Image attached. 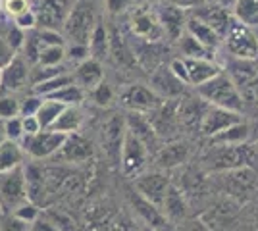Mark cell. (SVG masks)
Here are the masks:
<instances>
[{
  "label": "cell",
  "mask_w": 258,
  "mask_h": 231,
  "mask_svg": "<svg viewBox=\"0 0 258 231\" xmlns=\"http://www.w3.org/2000/svg\"><path fill=\"white\" fill-rule=\"evenodd\" d=\"M195 89H197V95L203 100H206L210 106L226 108V110L237 112V114H241L245 108V100H243L241 91L224 69Z\"/></svg>",
  "instance_id": "obj_1"
},
{
  "label": "cell",
  "mask_w": 258,
  "mask_h": 231,
  "mask_svg": "<svg viewBox=\"0 0 258 231\" xmlns=\"http://www.w3.org/2000/svg\"><path fill=\"white\" fill-rule=\"evenodd\" d=\"M97 20L95 0H74V6L68 14L64 27H62L64 37L70 43L89 44Z\"/></svg>",
  "instance_id": "obj_2"
},
{
  "label": "cell",
  "mask_w": 258,
  "mask_h": 231,
  "mask_svg": "<svg viewBox=\"0 0 258 231\" xmlns=\"http://www.w3.org/2000/svg\"><path fill=\"white\" fill-rule=\"evenodd\" d=\"M29 198L23 166L10 172H0V214H12Z\"/></svg>",
  "instance_id": "obj_3"
},
{
  "label": "cell",
  "mask_w": 258,
  "mask_h": 231,
  "mask_svg": "<svg viewBox=\"0 0 258 231\" xmlns=\"http://www.w3.org/2000/svg\"><path fill=\"white\" fill-rule=\"evenodd\" d=\"M224 46L233 58L243 60H254L258 58V35L252 27H248L241 22H233L224 37Z\"/></svg>",
  "instance_id": "obj_4"
},
{
  "label": "cell",
  "mask_w": 258,
  "mask_h": 231,
  "mask_svg": "<svg viewBox=\"0 0 258 231\" xmlns=\"http://www.w3.org/2000/svg\"><path fill=\"white\" fill-rule=\"evenodd\" d=\"M66 133L54 131V129H43V131L35 133V135H23L20 141L25 154H29L31 158H50L60 150V146L66 141Z\"/></svg>",
  "instance_id": "obj_5"
},
{
  "label": "cell",
  "mask_w": 258,
  "mask_h": 231,
  "mask_svg": "<svg viewBox=\"0 0 258 231\" xmlns=\"http://www.w3.org/2000/svg\"><path fill=\"white\" fill-rule=\"evenodd\" d=\"M72 6L74 0H37L33 8L37 14V27L62 31Z\"/></svg>",
  "instance_id": "obj_6"
},
{
  "label": "cell",
  "mask_w": 258,
  "mask_h": 231,
  "mask_svg": "<svg viewBox=\"0 0 258 231\" xmlns=\"http://www.w3.org/2000/svg\"><path fill=\"white\" fill-rule=\"evenodd\" d=\"M31 75V64L23 58V54H16L8 66L0 69V93L10 95L18 93L29 85Z\"/></svg>",
  "instance_id": "obj_7"
},
{
  "label": "cell",
  "mask_w": 258,
  "mask_h": 231,
  "mask_svg": "<svg viewBox=\"0 0 258 231\" xmlns=\"http://www.w3.org/2000/svg\"><path fill=\"white\" fill-rule=\"evenodd\" d=\"M191 16L203 20L205 23H208L216 33L220 35V39L224 41L227 29L231 27V23L235 22L233 18V12L229 10L227 6H222V4H214V2H206V4H197L191 8L189 12Z\"/></svg>",
  "instance_id": "obj_8"
},
{
  "label": "cell",
  "mask_w": 258,
  "mask_h": 231,
  "mask_svg": "<svg viewBox=\"0 0 258 231\" xmlns=\"http://www.w3.org/2000/svg\"><path fill=\"white\" fill-rule=\"evenodd\" d=\"M145 162H147V144L127 129L121 143V152H119V164L123 174L127 176L139 174Z\"/></svg>",
  "instance_id": "obj_9"
},
{
  "label": "cell",
  "mask_w": 258,
  "mask_h": 231,
  "mask_svg": "<svg viewBox=\"0 0 258 231\" xmlns=\"http://www.w3.org/2000/svg\"><path fill=\"white\" fill-rule=\"evenodd\" d=\"M131 31L135 37H139L147 43H158L166 37L156 18V12H149L145 8H139L131 14Z\"/></svg>",
  "instance_id": "obj_10"
},
{
  "label": "cell",
  "mask_w": 258,
  "mask_h": 231,
  "mask_svg": "<svg viewBox=\"0 0 258 231\" xmlns=\"http://www.w3.org/2000/svg\"><path fill=\"white\" fill-rule=\"evenodd\" d=\"M254 152L247 144H222L214 156L210 158V164L216 170H231V168H239L248 162H252Z\"/></svg>",
  "instance_id": "obj_11"
},
{
  "label": "cell",
  "mask_w": 258,
  "mask_h": 231,
  "mask_svg": "<svg viewBox=\"0 0 258 231\" xmlns=\"http://www.w3.org/2000/svg\"><path fill=\"white\" fill-rule=\"evenodd\" d=\"M121 102L131 112H151L160 106L164 99H160L151 87L145 85H129L121 91Z\"/></svg>",
  "instance_id": "obj_12"
},
{
  "label": "cell",
  "mask_w": 258,
  "mask_h": 231,
  "mask_svg": "<svg viewBox=\"0 0 258 231\" xmlns=\"http://www.w3.org/2000/svg\"><path fill=\"white\" fill-rule=\"evenodd\" d=\"M226 73L235 83L239 91L241 89H254L258 81V58L254 60H243V58H233L229 56Z\"/></svg>",
  "instance_id": "obj_13"
},
{
  "label": "cell",
  "mask_w": 258,
  "mask_h": 231,
  "mask_svg": "<svg viewBox=\"0 0 258 231\" xmlns=\"http://www.w3.org/2000/svg\"><path fill=\"white\" fill-rule=\"evenodd\" d=\"M151 89L160 99H177L185 91V83L173 75L170 66H160L151 75Z\"/></svg>",
  "instance_id": "obj_14"
},
{
  "label": "cell",
  "mask_w": 258,
  "mask_h": 231,
  "mask_svg": "<svg viewBox=\"0 0 258 231\" xmlns=\"http://www.w3.org/2000/svg\"><path fill=\"white\" fill-rule=\"evenodd\" d=\"M156 18L160 22L164 35L170 39V41H177L181 33L185 31V22H187V16L185 12L175 6V4H160L156 8Z\"/></svg>",
  "instance_id": "obj_15"
},
{
  "label": "cell",
  "mask_w": 258,
  "mask_h": 231,
  "mask_svg": "<svg viewBox=\"0 0 258 231\" xmlns=\"http://www.w3.org/2000/svg\"><path fill=\"white\" fill-rule=\"evenodd\" d=\"M168 187H170V183L162 174H147V176H141L135 179L137 193L147 200H151L152 204L158 206V208H162V204H164Z\"/></svg>",
  "instance_id": "obj_16"
},
{
  "label": "cell",
  "mask_w": 258,
  "mask_h": 231,
  "mask_svg": "<svg viewBox=\"0 0 258 231\" xmlns=\"http://www.w3.org/2000/svg\"><path fill=\"white\" fill-rule=\"evenodd\" d=\"M241 114L231 110H226V108H218V106H210L208 112L203 118V123H201V131L205 133L206 137H216L218 133L226 131L227 127H231L233 123L241 121L239 118Z\"/></svg>",
  "instance_id": "obj_17"
},
{
  "label": "cell",
  "mask_w": 258,
  "mask_h": 231,
  "mask_svg": "<svg viewBox=\"0 0 258 231\" xmlns=\"http://www.w3.org/2000/svg\"><path fill=\"white\" fill-rule=\"evenodd\" d=\"M91 154H93L91 143L85 137H81L79 133H70L60 150L54 154V158L62 162H85Z\"/></svg>",
  "instance_id": "obj_18"
},
{
  "label": "cell",
  "mask_w": 258,
  "mask_h": 231,
  "mask_svg": "<svg viewBox=\"0 0 258 231\" xmlns=\"http://www.w3.org/2000/svg\"><path fill=\"white\" fill-rule=\"evenodd\" d=\"M74 79L81 89H91L93 91L98 83L104 81V69H102L100 60L89 56L87 60L79 62L76 66V71H74Z\"/></svg>",
  "instance_id": "obj_19"
},
{
  "label": "cell",
  "mask_w": 258,
  "mask_h": 231,
  "mask_svg": "<svg viewBox=\"0 0 258 231\" xmlns=\"http://www.w3.org/2000/svg\"><path fill=\"white\" fill-rule=\"evenodd\" d=\"M185 66H187V73H189V85L199 87L205 81L212 79L222 71V67L216 64L214 60H206V58H183Z\"/></svg>",
  "instance_id": "obj_20"
},
{
  "label": "cell",
  "mask_w": 258,
  "mask_h": 231,
  "mask_svg": "<svg viewBox=\"0 0 258 231\" xmlns=\"http://www.w3.org/2000/svg\"><path fill=\"white\" fill-rule=\"evenodd\" d=\"M185 31H189L197 41H201L205 46H208V48H210V50H214V52H216V48L220 46V43H222L220 35L216 33L208 23H205L203 20H199V18H195V16H191V14L187 16Z\"/></svg>",
  "instance_id": "obj_21"
},
{
  "label": "cell",
  "mask_w": 258,
  "mask_h": 231,
  "mask_svg": "<svg viewBox=\"0 0 258 231\" xmlns=\"http://www.w3.org/2000/svg\"><path fill=\"white\" fill-rule=\"evenodd\" d=\"M210 108V104L206 102V100H195V99H185L179 102V106H177V120L183 121V123H187V125H191V123H203V118H205V114L208 112Z\"/></svg>",
  "instance_id": "obj_22"
},
{
  "label": "cell",
  "mask_w": 258,
  "mask_h": 231,
  "mask_svg": "<svg viewBox=\"0 0 258 231\" xmlns=\"http://www.w3.org/2000/svg\"><path fill=\"white\" fill-rule=\"evenodd\" d=\"M125 127H127L135 137H139L141 141L147 144V148H149V144L156 143V131H154V127H152L151 120L145 118L141 112H131V114H129L127 121H125Z\"/></svg>",
  "instance_id": "obj_23"
},
{
  "label": "cell",
  "mask_w": 258,
  "mask_h": 231,
  "mask_svg": "<svg viewBox=\"0 0 258 231\" xmlns=\"http://www.w3.org/2000/svg\"><path fill=\"white\" fill-rule=\"evenodd\" d=\"M89 52L97 60H104L110 54V31H108V27L100 18L97 20V25H95V29L91 33Z\"/></svg>",
  "instance_id": "obj_24"
},
{
  "label": "cell",
  "mask_w": 258,
  "mask_h": 231,
  "mask_svg": "<svg viewBox=\"0 0 258 231\" xmlns=\"http://www.w3.org/2000/svg\"><path fill=\"white\" fill-rule=\"evenodd\" d=\"M23 154L25 150L22 148L20 141L6 139L0 144V172H10L14 168L23 166Z\"/></svg>",
  "instance_id": "obj_25"
},
{
  "label": "cell",
  "mask_w": 258,
  "mask_h": 231,
  "mask_svg": "<svg viewBox=\"0 0 258 231\" xmlns=\"http://www.w3.org/2000/svg\"><path fill=\"white\" fill-rule=\"evenodd\" d=\"M177 44H179V52L183 54L181 58H206V60H214V50H210L201 41H197L189 31H183L181 37L177 39Z\"/></svg>",
  "instance_id": "obj_26"
},
{
  "label": "cell",
  "mask_w": 258,
  "mask_h": 231,
  "mask_svg": "<svg viewBox=\"0 0 258 231\" xmlns=\"http://www.w3.org/2000/svg\"><path fill=\"white\" fill-rule=\"evenodd\" d=\"M81 123H83V114L79 110V106H66L64 110H62V114L58 116V120L54 121V125L50 129L70 135V133L79 131Z\"/></svg>",
  "instance_id": "obj_27"
},
{
  "label": "cell",
  "mask_w": 258,
  "mask_h": 231,
  "mask_svg": "<svg viewBox=\"0 0 258 231\" xmlns=\"http://www.w3.org/2000/svg\"><path fill=\"white\" fill-rule=\"evenodd\" d=\"M131 200H133V206H135V210L139 212V216L147 221L151 227H154V229H156V227L166 225V218L162 216L160 208H158V206H154L151 200H147L145 197H141L139 193L131 198Z\"/></svg>",
  "instance_id": "obj_28"
},
{
  "label": "cell",
  "mask_w": 258,
  "mask_h": 231,
  "mask_svg": "<svg viewBox=\"0 0 258 231\" xmlns=\"http://www.w3.org/2000/svg\"><path fill=\"white\" fill-rule=\"evenodd\" d=\"M250 137V127L245 121H237L231 127H227L226 131L218 133L212 137V143L218 144H245Z\"/></svg>",
  "instance_id": "obj_29"
},
{
  "label": "cell",
  "mask_w": 258,
  "mask_h": 231,
  "mask_svg": "<svg viewBox=\"0 0 258 231\" xmlns=\"http://www.w3.org/2000/svg\"><path fill=\"white\" fill-rule=\"evenodd\" d=\"M231 12L237 22L245 23L252 29L258 27V0H235Z\"/></svg>",
  "instance_id": "obj_30"
},
{
  "label": "cell",
  "mask_w": 258,
  "mask_h": 231,
  "mask_svg": "<svg viewBox=\"0 0 258 231\" xmlns=\"http://www.w3.org/2000/svg\"><path fill=\"white\" fill-rule=\"evenodd\" d=\"M72 83H76V79H74V73L68 71V73H60V75L46 79V81H43V83L33 85L31 91L35 93V95H39V97L46 99V97H50L52 93L60 91V89L66 87V85H72Z\"/></svg>",
  "instance_id": "obj_31"
},
{
  "label": "cell",
  "mask_w": 258,
  "mask_h": 231,
  "mask_svg": "<svg viewBox=\"0 0 258 231\" xmlns=\"http://www.w3.org/2000/svg\"><path fill=\"white\" fill-rule=\"evenodd\" d=\"M46 99H52L60 104H64V106H79L85 99V89H81L77 83H72V85H66L60 91L52 93Z\"/></svg>",
  "instance_id": "obj_32"
},
{
  "label": "cell",
  "mask_w": 258,
  "mask_h": 231,
  "mask_svg": "<svg viewBox=\"0 0 258 231\" xmlns=\"http://www.w3.org/2000/svg\"><path fill=\"white\" fill-rule=\"evenodd\" d=\"M64 108H66L64 104H60V102H56V100L44 99L39 112H37V120L41 123V127H43V129H50L54 125V121L58 120V116L62 114Z\"/></svg>",
  "instance_id": "obj_33"
},
{
  "label": "cell",
  "mask_w": 258,
  "mask_h": 231,
  "mask_svg": "<svg viewBox=\"0 0 258 231\" xmlns=\"http://www.w3.org/2000/svg\"><path fill=\"white\" fill-rule=\"evenodd\" d=\"M162 208L166 210V214L172 216V218H181L183 214H185V202H183L181 193L175 187H172V185L168 187V193H166Z\"/></svg>",
  "instance_id": "obj_34"
},
{
  "label": "cell",
  "mask_w": 258,
  "mask_h": 231,
  "mask_svg": "<svg viewBox=\"0 0 258 231\" xmlns=\"http://www.w3.org/2000/svg\"><path fill=\"white\" fill-rule=\"evenodd\" d=\"M66 60V46L62 44H48L39 54V66H60Z\"/></svg>",
  "instance_id": "obj_35"
},
{
  "label": "cell",
  "mask_w": 258,
  "mask_h": 231,
  "mask_svg": "<svg viewBox=\"0 0 258 231\" xmlns=\"http://www.w3.org/2000/svg\"><path fill=\"white\" fill-rule=\"evenodd\" d=\"M187 156V146L185 144H170L166 148H162L158 154V162L166 168H172L175 164H181Z\"/></svg>",
  "instance_id": "obj_36"
},
{
  "label": "cell",
  "mask_w": 258,
  "mask_h": 231,
  "mask_svg": "<svg viewBox=\"0 0 258 231\" xmlns=\"http://www.w3.org/2000/svg\"><path fill=\"white\" fill-rule=\"evenodd\" d=\"M20 116V100L12 95L0 97V120H10Z\"/></svg>",
  "instance_id": "obj_37"
},
{
  "label": "cell",
  "mask_w": 258,
  "mask_h": 231,
  "mask_svg": "<svg viewBox=\"0 0 258 231\" xmlns=\"http://www.w3.org/2000/svg\"><path fill=\"white\" fill-rule=\"evenodd\" d=\"M16 218H20L22 221H25V223H33V221L39 218V206L33 202L31 198H27L23 204H20L18 208L12 212Z\"/></svg>",
  "instance_id": "obj_38"
},
{
  "label": "cell",
  "mask_w": 258,
  "mask_h": 231,
  "mask_svg": "<svg viewBox=\"0 0 258 231\" xmlns=\"http://www.w3.org/2000/svg\"><path fill=\"white\" fill-rule=\"evenodd\" d=\"M43 97H39V95H35L31 93L29 97H25V99L20 100V116L25 118V116H37V112L41 108V104H43Z\"/></svg>",
  "instance_id": "obj_39"
},
{
  "label": "cell",
  "mask_w": 258,
  "mask_h": 231,
  "mask_svg": "<svg viewBox=\"0 0 258 231\" xmlns=\"http://www.w3.org/2000/svg\"><path fill=\"white\" fill-rule=\"evenodd\" d=\"M4 131H6V137L12 139V141H22L25 131H23V120L22 116H16V118H10V120H4Z\"/></svg>",
  "instance_id": "obj_40"
},
{
  "label": "cell",
  "mask_w": 258,
  "mask_h": 231,
  "mask_svg": "<svg viewBox=\"0 0 258 231\" xmlns=\"http://www.w3.org/2000/svg\"><path fill=\"white\" fill-rule=\"evenodd\" d=\"M93 100L97 102L98 106H108L112 100H114V91L108 85L106 81L98 83L97 87L93 89Z\"/></svg>",
  "instance_id": "obj_41"
},
{
  "label": "cell",
  "mask_w": 258,
  "mask_h": 231,
  "mask_svg": "<svg viewBox=\"0 0 258 231\" xmlns=\"http://www.w3.org/2000/svg\"><path fill=\"white\" fill-rule=\"evenodd\" d=\"M16 54H18V52H16V50L12 48V44L8 43V39H6V35H4V29H2V22H0V69L4 66H8Z\"/></svg>",
  "instance_id": "obj_42"
},
{
  "label": "cell",
  "mask_w": 258,
  "mask_h": 231,
  "mask_svg": "<svg viewBox=\"0 0 258 231\" xmlns=\"http://www.w3.org/2000/svg\"><path fill=\"white\" fill-rule=\"evenodd\" d=\"M31 4L29 0H2V12L6 14V18H16L18 14L29 10Z\"/></svg>",
  "instance_id": "obj_43"
},
{
  "label": "cell",
  "mask_w": 258,
  "mask_h": 231,
  "mask_svg": "<svg viewBox=\"0 0 258 231\" xmlns=\"http://www.w3.org/2000/svg\"><path fill=\"white\" fill-rule=\"evenodd\" d=\"M89 44H77V43H72L68 48H66V58L70 60V62H74V64H79V62H83L89 58Z\"/></svg>",
  "instance_id": "obj_44"
},
{
  "label": "cell",
  "mask_w": 258,
  "mask_h": 231,
  "mask_svg": "<svg viewBox=\"0 0 258 231\" xmlns=\"http://www.w3.org/2000/svg\"><path fill=\"white\" fill-rule=\"evenodd\" d=\"M0 231H27V223L14 214H0Z\"/></svg>",
  "instance_id": "obj_45"
},
{
  "label": "cell",
  "mask_w": 258,
  "mask_h": 231,
  "mask_svg": "<svg viewBox=\"0 0 258 231\" xmlns=\"http://www.w3.org/2000/svg\"><path fill=\"white\" fill-rule=\"evenodd\" d=\"M12 20H14V23H16L18 27H22L23 31H31V29L37 27V14H35L33 8L22 12V14H18V16L12 18Z\"/></svg>",
  "instance_id": "obj_46"
},
{
  "label": "cell",
  "mask_w": 258,
  "mask_h": 231,
  "mask_svg": "<svg viewBox=\"0 0 258 231\" xmlns=\"http://www.w3.org/2000/svg\"><path fill=\"white\" fill-rule=\"evenodd\" d=\"M170 69L173 71V75L177 79H181L185 85H189V73H187V66H185V60L183 58H173L170 62Z\"/></svg>",
  "instance_id": "obj_47"
},
{
  "label": "cell",
  "mask_w": 258,
  "mask_h": 231,
  "mask_svg": "<svg viewBox=\"0 0 258 231\" xmlns=\"http://www.w3.org/2000/svg\"><path fill=\"white\" fill-rule=\"evenodd\" d=\"M22 120H23V131H25V135H35V133L43 131V127H41V123L37 120V116H25Z\"/></svg>",
  "instance_id": "obj_48"
},
{
  "label": "cell",
  "mask_w": 258,
  "mask_h": 231,
  "mask_svg": "<svg viewBox=\"0 0 258 231\" xmlns=\"http://www.w3.org/2000/svg\"><path fill=\"white\" fill-rule=\"evenodd\" d=\"M129 2L131 0H106V8L112 16H118V14H121V12L127 8Z\"/></svg>",
  "instance_id": "obj_49"
},
{
  "label": "cell",
  "mask_w": 258,
  "mask_h": 231,
  "mask_svg": "<svg viewBox=\"0 0 258 231\" xmlns=\"http://www.w3.org/2000/svg\"><path fill=\"white\" fill-rule=\"evenodd\" d=\"M206 2H214V4H222V6H227V8H229V6H233L235 0H206Z\"/></svg>",
  "instance_id": "obj_50"
},
{
  "label": "cell",
  "mask_w": 258,
  "mask_h": 231,
  "mask_svg": "<svg viewBox=\"0 0 258 231\" xmlns=\"http://www.w3.org/2000/svg\"><path fill=\"white\" fill-rule=\"evenodd\" d=\"M8 137H6V131H4V120H0V144L4 143Z\"/></svg>",
  "instance_id": "obj_51"
},
{
  "label": "cell",
  "mask_w": 258,
  "mask_h": 231,
  "mask_svg": "<svg viewBox=\"0 0 258 231\" xmlns=\"http://www.w3.org/2000/svg\"><path fill=\"white\" fill-rule=\"evenodd\" d=\"M177 2H181V4H193L195 0H177Z\"/></svg>",
  "instance_id": "obj_52"
},
{
  "label": "cell",
  "mask_w": 258,
  "mask_h": 231,
  "mask_svg": "<svg viewBox=\"0 0 258 231\" xmlns=\"http://www.w3.org/2000/svg\"><path fill=\"white\" fill-rule=\"evenodd\" d=\"M143 231H158V229H154V227H145Z\"/></svg>",
  "instance_id": "obj_53"
},
{
  "label": "cell",
  "mask_w": 258,
  "mask_h": 231,
  "mask_svg": "<svg viewBox=\"0 0 258 231\" xmlns=\"http://www.w3.org/2000/svg\"><path fill=\"white\" fill-rule=\"evenodd\" d=\"M0 10H2V0H0Z\"/></svg>",
  "instance_id": "obj_54"
}]
</instances>
